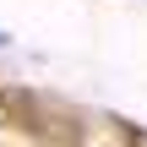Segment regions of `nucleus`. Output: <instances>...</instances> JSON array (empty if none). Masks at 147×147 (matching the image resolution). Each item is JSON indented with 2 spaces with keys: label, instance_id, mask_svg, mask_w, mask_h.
Masks as SVG:
<instances>
[{
  "label": "nucleus",
  "instance_id": "obj_1",
  "mask_svg": "<svg viewBox=\"0 0 147 147\" xmlns=\"http://www.w3.org/2000/svg\"><path fill=\"white\" fill-rule=\"evenodd\" d=\"M5 44H11V33H5V27H0V49H5Z\"/></svg>",
  "mask_w": 147,
  "mask_h": 147
}]
</instances>
